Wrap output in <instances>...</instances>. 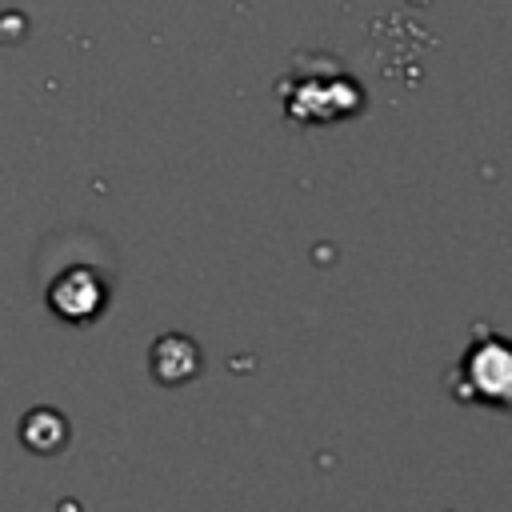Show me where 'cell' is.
Returning <instances> with one entry per match:
<instances>
[{"label":"cell","mask_w":512,"mask_h":512,"mask_svg":"<svg viewBox=\"0 0 512 512\" xmlns=\"http://www.w3.org/2000/svg\"><path fill=\"white\" fill-rule=\"evenodd\" d=\"M104 304H108L104 276H100L96 268H88V264L64 268V272L52 280V288H48V308H52L60 320H68V324H88V320H96V316L104 312Z\"/></svg>","instance_id":"obj_2"},{"label":"cell","mask_w":512,"mask_h":512,"mask_svg":"<svg viewBox=\"0 0 512 512\" xmlns=\"http://www.w3.org/2000/svg\"><path fill=\"white\" fill-rule=\"evenodd\" d=\"M20 440H24V448H32L40 456H52L68 444V420L56 408H32L20 420Z\"/></svg>","instance_id":"obj_4"},{"label":"cell","mask_w":512,"mask_h":512,"mask_svg":"<svg viewBox=\"0 0 512 512\" xmlns=\"http://www.w3.org/2000/svg\"><path fill=\"white\" fill-rule=\"evenodd\" d=\"M448 388H452L456 400H476V404L504 408L508 396H512V356H508V344L496 332L480 328L476 344L464 352V360L448 376Z\"/></svg>","instance_id":"obj_1"},{"label":"cell","mask_w":512,"mask_h":512,"mask_svg":"<svg viewBox=\"0 0 512 512\" xmlns=\"http://www.w3.org/2000/svg\"><path fill=\"white\" fill-rule=\"evenodd\" d=\"M148 368H152V380H156V384L176 388V384H188V380L200 376L204 356H200V344H196L192 336H184V332H168V336H160V340L152 344V352H148Z\"/></svg>","instance_id":"obj_3"}]
</instances>
